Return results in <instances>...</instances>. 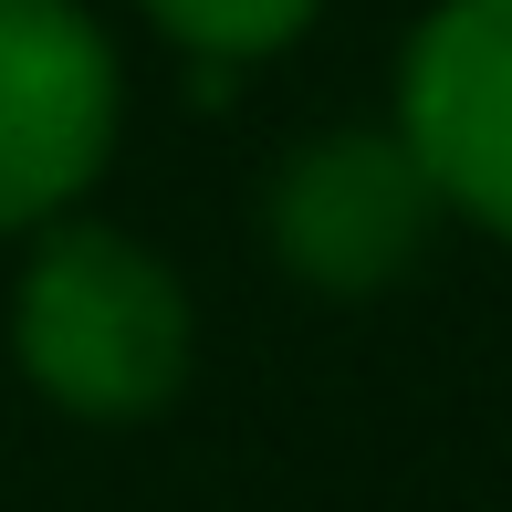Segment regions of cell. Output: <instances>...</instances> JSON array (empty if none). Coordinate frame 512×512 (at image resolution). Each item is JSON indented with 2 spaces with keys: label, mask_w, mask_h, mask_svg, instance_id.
Segmentation results:
<instances>
[{
  "label": "cell",
  "mask_w": 512,
  "mask_h": 512,
  "mask_svg": "<svg viewBox=\"0 0 512 512\" xmlns=\"http://www.w3.org/2000/svg\"><path fill=\"white\" fill-rule=\"evenodd\" d=\"M11 356L21 377L74 418H157L189 377V293L147 241L105 220H53L11 293Z\"/></svg>",
  "instance_id": "obj_1"
},
{
  "label": "cell",
  "mask_w": 512,
  "mask_h": 512,
  "mask_svg": "<svg viewBox=\"0 0 512 512\" xmlns=\"http://www.w3.org/2000/svg\"><path fill=\"white\" fill-rule=\"evenodd\" d=\"M115 42L84 0H0V230H53L115 157Z\"/></svg>",
  "instance_id": "obj_2"
},
{
  "label": "cell",
  "mask_w": 512,
  "mask_h": 512,
  "mask_svg": "<svg viewBox=\"0 0 512 512\" xmlns=\"http://www.w3.org/2000/svg\"><path fill=\"white\" fill-rule=\"evenodd\" d=\"M398 147L439 209L512 241V0H439L398 63Z\"/></svg>",
  "instance_id": "obj_3"
},
{
  "label": "cell",
  "mask_w": 512,
  "mask_h": 512,
  "mask_svg": "<svg viewBox=\"0 0 512 512\" xmlns=\"http://www.w3.org/2000/svg\"><path fill=\"white\" fill-rule=\"evenodd\" d=\"M439 189L418 178V157L377 126H335L314 147L283 157L272 178V251L283 272H304L314 293H377L429 251Z\"/></svg>",
  "instance_id": "obj_4"
},
{
  "label": "cell",
  "mask_w": 512,
  "mask_h": 512,
  "mask_svg": "<svg viewBox=\"0 0 512 512\" xmlns=\"http://www.w3.org/2000/svg\"><path fill=\"white\" fill-rule=\"evenodd\" d=\"M136 11L168 42H189L199 63H251V53H283L314 21V0H136Z\"/></svg>",
  "instance_id": "obj_5"
}]
</instances>
